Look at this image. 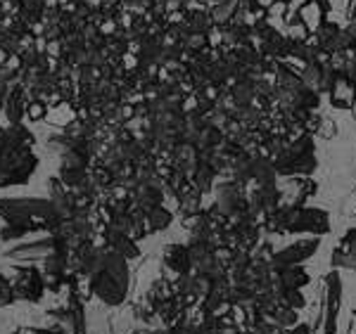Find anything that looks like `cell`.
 <instances>
[{
  "label": "cell",
  "mask_w": 356,
  "mask_h": 334,
  "mask_svg": "<svg viewBox=\"0 0 356 334\" xmlns=\"http://www.w3.org/2000/svg\"><path fill=\"white\" fill-rule=\"evenodd\" d=\"M31 147L33 135L24 126L13 124L0 128V187L24 185L36 171L38 159Z\"/></svg>",
  "instance_id": "cell-1"
},
{
  "label": "cell",
  "mask_w": 356,
  "mask_h": 334,
  "mask_svg": "<svg viewBox=\"0 0 356 334\" xmlns=\"http://www.w3.org/2000/svg\"><path fill=\"white\" fill-rule=\"evenodd\" d=\"M271 161L278 178H312L314 171L318 169L314 135L307 133L297 140L285 142L283 149L271 157Z\"/></svg>",
  "instance_id": "cell-2"
},
{
  "label": "cell",
  "mask_w": 356,
  "mask_h": 334,
  "mask_svg": "<svg viewBox=\"0 0 356 334\" xmlns=\"http://www.w3.org/2000/svg\"><path fill=\"white\" fill-rule=\"evenodd\" d=\"M323 290L318 297V310L312 322L314 334H337V318L342 308V278L340 270H328L323 275Z\"/></svg>",
  "instance_id": "cell-3"
},
{
  "label": "cell",
  "mask_w": 356,
  "mask_h": 334,
  "mask_svg": "<svg viewBox=\"0 0 356 334\" xmlns=\"http://www.w3.org/2000/svg\"><path fill=\"white\" fill-rule=\"evenodd\" d=\"M330 214L325 209L316 206H300L292 209L285 226V235H314V237H325L330 235Z\"/></svg>",
  "instance_id": "cell-4"
},
{
  "label": "cell",
  "mask_w": 356,
  "mask_h": 334,
  "mask_svg": "<svg viewBox=\"0 0 356 334\" xmlns=\"http://www.w3.org/2000/svg\"><path fill=\"white\" fill-rule=\"evenodd\" d=\"M321 249V237L307 235L302 240L290 242L283 249H275V254L268 261V268H288V266H304L316 251Z\"/></svg>",
  "instance_id": "cell-5"
},
{
  "label": "cell",
  "mask_w": 356,
  "mask_h": 334,
  "mask_svg": "<svg viewBox=\"0 0 356 334\" xmlns=\"http://www.w3.org/2000/svg\"><path fill=\"white\" fill-rule=\"evenodd\" d=\"M252 45L264 55L271 57V60L283 62L288 57V36H283L280 31H275L271 24H257L254 33H252Z\"/></svg>",
  "instance_id": "cell-6"
},
{
  "label": "cell",
  "mask_w": 356,
  "mask_h": 334,
  "mask_svg": "<svg viewBox=\"0 0 356 334\" xmlns=\"http://www.w3.org/2000/svg\"><path fill=\"white\" fill-rule=\"evenodd\" d=\"M330 270H356V228L347 230L330 254Z\"/></svg>",
  "instance_id": "cell-7"
},
{
  "label": "cell",
  "mask_w": 356,
  "mask_h": 334,
  "mask_svg": "<svg viewBox=\"0 0 356 334\" xmlns=\"http://www.w3.org/2000/svg\"><path fill=\"white\" fill-rule=\"evenodd\" d=\"M275 280L280 282V287L285 290H304L307 285H312V275L304 266H288V268H271Z\"/></svg>",
  "instance_id": "cell-8"
},
{
  "label": "cell",
  "mask_w": 356,
  "mask_h": 334,
  "mask_svg": "<svg viewBox=\"0 0 356 334\" xmlns=\"http://www.w3.org/2000/svg\"><path fill=\"white\" fill-rule=\"evenodd\" d=\"M26 90L24 85H10L8 97H5V114H8L10 124H19L22 117L26 114Z\"/></svg>",
  "instance_id": "cell-9"
},
{
  "label": "cell",
  "mask_w": 356,
  "mask_h": 334,
  "mask_svg": "<svg viewBox=\"0 0 356 334\" xmlns=\"http://www.w3.org/2000/svg\"><path fill=\"white\" fill-rule=\"evenodd\" d=\"M183 24H186L188 33H209L214 28V19H211L209 10H186L183 12Z\"/></svg>",
  "instance_id": "cell-10"
},
{
  "label": "cell",
  "mask_w": 356,
  "mask_h": 334,
  "mask_svg": "<svg viewBox=\"0 0 356 334\" xmlns=\"http://www.w3.org/2000/svg\"><path fill=\"white\" fill-rule=\"evenodd\" d=\"M330 105L335 109H352L354 100H356V88L352 83H349L347 78L337 76V83L335 88L330 90Z\"/></svg>",
  "instance_id": "cell-11"
},
{
  "label": "cell",
  "mask_w": 356,
  "mask_h": 334,
  "mask_svg": "<svg viewBox=\"0 0 356 334\" xmlns=\"http://www.w3.org/2000/svg\"><path fill=\"white\" fill-rule=\"evenodd\" d=\"M211 19H214V26H228L235 19V15L240 12V0H223V3H216L214 8L209 10Z\"/></svg>",
  "instance_id": "cell-12"
},
{
  "label": "cell",
  "mask_w": 356,
  "mask_h": 334,
  "mask_svg": "<svg viewBox=\"0 0 356 334\" xmlns=\"http://www.w3.org/2000/svg\"><path fill=\"white\" fill-rule=\"evenodd\" d=\"M273 318V327H280V330H292L300 320V310H292L285 306H278V310L271 315Z\"/></svg>",
  "instance_id": "cell-13"
},
{
  "label": "cell",
  "mask_w": 356,
  "mask_h": 334,
  "mask_svg": "<svg viewBox=\"0 0 356 334\" xmlns=\"http://www.w3.org/2000/svg\"><path fill=\"white\" fill-rule=\"evenodd\" d=\"M278 301H280V306L292 308V310H304V308H307V297H304V290H285V292H280Z\"/></svg>",
  "instance_id": "cell-14"
},
{
  "label": "cell",
  "mask_w": 356,
  "mask_h": 334,
  "mask_svg": "<svg viewBox=\"0 0 356 334\" xmlns=\"http://www.w3.org/2000/svg\"><path fill=\"white\" fill-rule=\"evenodd\" d=\"M15 299V290L10 287V282L0 275V306H5V303H10Z\"/></svg>",
  "instance_id": "cell-15"
},
{
  "label": "cell",
  "mask_w": 356,
  "mask_h": 334,
  "mask_svg": "<svg viewBox=\"0 0 356 334\" xmlns=\"http://www.w3.org/2000/svg\"><path fill=\"white\" fill-rule=\"evenodd\" d=\"M349 19H356V0L352 3V8H349Z\"/></svg>",
  "instance_id": "cell-16"
},
{
  "label": "cell",
  "mask_w": 356,
  "mask_h": 334,
  "mask_svg": "<svg viewBox=\"0 0 356 334\" xmlns=\"http://www.w3.org/2000/svg\"><path fill=\"white\" fill-rule=\"evenodd\" d=\"M349 112H352V117L356 119V100H354V105H352V109H349Z\"/></svg>",
  "instance_id": "cell-17"
},
{
  "label": "cell",
  "mask_w": 356,
  "mask_h": 334,
  "mask_svg": "<svg viewBox=\"0 0 356 334\" xmlns=\"http://www.w3.org/2000/svg\"><path fill=\"white\" fill-rule=\"evenodd\" d=\"M202 3H214L216 5V3H223V0H202Z\"/></svg>",
  "instance_id": "cell-18"
}]
</instances>
